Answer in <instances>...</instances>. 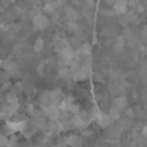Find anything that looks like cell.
Returning <instances> with one entry per match:
<instances>
[{
    "label": "cell",
    "instance_id": "6da1fadb",
    "mask_svg": "<svg viewBox=\"0 0 147 147\" xmlns=\"http://www.w3.org/2000/svg\"><path fill=\"white\" fill-rule=\"evenodd\" d=\"M32 26L36 31H43L45 30L47 27L49 26V18L47 16H43V14H38L34 17L32 20Z\"/></svg>",
    "mask_w": 147,
    "mask_h": 147
},
{
    "label": "cell",
    "instance_id": "7a4b0ae2",
    "mask_svg": "<svg viewBox=\"0 0 147 147\" xmlns=\"http://www.w3.org/2000/svg\"><path fill=\"white\" fill-rule=\"evenodd\" d=\"M112 107H114L115 110H117V111H125V110L128 109V99L125 96H119L116 97V98L114 99V102H112Z\"/></svg>",
    "mask_w": 147,
    "mask_h": 147
},
{
    "label": "cell",
    "instance_id": "3957f363",
    "mask_svg": "<svg viewBox=\"0 0 147 147\" xmlns=\"http://www.w3.org/2000/svg\"><path fill=\"white\" fill-rule=\"evenodd\" d=\"M127 5H128L127 0H115V3H114L115 13H117V14H125L127 13Z\"/></svg>",
    "mask_w": 147,
    "mask_h": 147
},
{
    "label": "cell",
    "instance_id": "277c9868",
    "mask_svg": "<svg viewBox=\"0 0 147 147\" xmlns=\"http://www.w3.org/2000/svg\"><path fill=\"white\" fill-rule=\"evenodd\" d=\"M40 103H41V106H43L44 109L53 106L54 99L52 98V96H51V93H49V92H44V93L40 96Z\"/></svg>",
    "mask_w": 147,
    "mask_h": 147
},
{
    "label": "cell",
    "instance_id": "5b68a950",
    "mask_svg": "<svg viewBox=\"0 0 147 147\" xmlns=\"http://www.w3.org/2000/svg\"><path fill=\"white\" fill-rule=\"evenodd\" d=\"M45 110V115H48V117H51V120H57L59 119V111H58V107H56L53 105V106L51 107H47Z\"/></svg>",
    "mask_w": 147,
    "mask_h": 147
},
{
    "label": "cell",
    "instance_id": "8992f818",
    "mask_svg": "<svg viewBox=\"0 0 147 147\" xmlns=\"http://www.w3.org/2000/svg\"><path fill=\"white\" fill-rule=\"evenodd\" d=\"M97 120H98L99 127H102V128L110 127V125H111V123H112V119L110 117L109 114H101V115H99V117H98Z\"/></svg>",
    "mask_w": 147,
    "mask_h": 147
},
{
    "label": "cell",
    "instance_id": "52a82bcc",
    "mask_svg": "<svg viewBox=\"0 0 147 147\" xmlns=\"http://www.w3.org/2000/svg\"><path fill=\"white\" fill-rule=\"evenodd\" d=\"M3 69L7 72H16L18 70V63H16L14 61H4L3 62Z\"/></svg>",
    "mask_w": 147,
    "mask_h": 147
},
{
    "label": "cell",
    "instance_id": "ba28073f",
    "mask_svg": "<svg viewBox=\"0 0 147 147\" xmlns=\"http://www.w3.org/2000/svg\"><path fill=\"white\" fill-rule=\"evenodd\" d=\"M59 54H61V59H65V61H67V62H69L70 59L75 56L74 51L70 48V47H65V48L61 51V53H59Z\"/></svg>",
    "mask_w": 147,
    "mask_h": 147
},
{
    "label": "cell",
    "instance_id": "9c48e42d",
    "mask_svg": "<svg viewBox=\"0 0 147 147\" xmlns=\"http://www.w3.org/2000/svg\"><path fill=\"white\" fill-rule=\"evenodd\" d=\"M58 75H59V78L63 79V80H70V79L74 76V72H72V70L65 67V69H59Z\"/></svg>",
    "mask_w": 147,
    "mask_h": 147
},
{
    "label": "cell",
    "instance_id": "30bf717a",
    "mask_svg": "<svg viewBox=\"0 0 147 147\" xmlns=\"http://www.w3.org/2000/svg\"><path fill=\"white\" fill-rule=\"evenodd\" d=\"M67 145L71 147H79L81 145V138L79 136H70L67 138Z\"/></svg>",
    "mask_w": 147,
    "mask_h": 147
},
{
    "label": "cell",
    "instance_id": "8fae6325",
    "mask_svg": "<svg viewBox=\"0 0 147 147\" xmlns=\"http://www.w3.org/2000/svg\"><path fill=\"white\" fill-rule=\"evenodd\" d=\"M7 102H8L9 105L18 103V96H17V92H16V90L8 92V93H7Z\"/></svg>",
    "mask_w": 147,
    "mask_h": 147
},
{
    "label": "cell",
    "instance_id": "7c38bea8",
    "mask_svg": "<svg viewBox=\"0 0 147 147\" xmlns=\"http://www.w3.org/2000/svg\"><path fill=\"white\" fill-rule=\"evenodd\" d=\"M125 44H127V39L124 38V36H117L116 40H115V49L116 51H120V49H123L125 47Z\"/></svg>",
    "mask_w": 147,
    "mask_h": 147
},
{
    "label": "cell",
    "instance_id": "4fadbf2b",
    "mask_svg": "<svg viewBox=\"0 0 147 147\" xmlns=\"http://www.w3.org/2000/svg\"><path fill=\"white\" fill-rule=\"evenodd\" d=\"M71 125H72V127H75V128H79V129H84V128H85L86 125H88V123L83 121L81 119H79V117L76 116V117H74Z\"/></svg>",
    "mask_w": 147,
    "mask_h": 147
},
{
    "label": "cell",
    "instance_id": "5bb4252c",
    "mask_svg": "<svg viewBox=\"0 0 147 147\" xmlns=\"http://www.w3.org/2000/svg\"><path fill=\"white\" fill-rule=\"evenodd\" d=\"M57 7H58V4H57L56 1H47L44 9H45V12H48V13H54L57 9Z\"/></svg>",
    "mask_w": 147,
    "mask_h": 147
},
{
    "label": "cell",
    "instance_id": "9a60e30c",
    "mask_svg": "<svg viewBox=\"0 0 147 147\" xmlns=\"http://www.w3.org/2000/svg\"><path fill=\"white\" fill-rule=\"evenodd\" d=\"M44 49V40L41 38H39V39H36L35 40V43H34V51L35 52H41Z\"/></svg>",
    "mask_w": 147,
    "mask_h": 147
},
{
    "label": "cell",
    "instance_id": "2e32d148",
    "mask_svg": "<svg viewBox=\"0 0 147 147\" xmlns=\"http://www.w3.org/2000/svg\"><path fill=\"white\" fill-rule=\"evenodd\" d=\"M123 36H124L127 40H130V39L134 38V31H133V28L130 27H125L124 28V34H123Z\"/></svg>",
    "mask_w": 147,
    "mask_h": 147
},
{
    "label": "cell",
    "instance_id": "e0dca14e",
    "mask_svg": "<svg viewBox=\"0 0 147 147\" xmlns=\"http://www.w3.org/2000/svg\"><path fill=\"white\" fill-rule=\"evenodd\" d=\"M66 111L69 112V114H78L80 110H79V106L78 105H74V103H67V109Z\"/></svg>",
    "mask_w": 147,
    "mask_h": 147
},
{
    "label": "cell",
    "instance_id": "ac0fdd59",
    "mask_svg": "<svg viewBox=\"0 0 147 147\" xmlns=\"http://www.w3.org/2000/svg\"><path fill=\"white\" fill-rule=\"evenodd\" d=\"M119 22H120V25H123L124 27H128V25L130 23V21H129V18H128L127 13H125V14H120V17H119Z\"/></svg>",
    "mask_w": 147,
    "mask_h": 147
},
{
    "label": "cell",
    "instance_id": "d6986e66",
    "mask_svg": "<svg viewBox=\"0 0 147 147\" xmlns=\"http://www.w3.org/2000/svg\"><path fill=\"white\" fill-rule=\"evenodd\" d=\"M66 16H67V18H69L71 22H74V21H76V18H78V13L75 12L74 9H67V13H66Z\"/></svg>",
    "mask_w": 147,
    "mask_h": 147
},
{
    "label": "cell",
    "instance_id": "ffe728a7",
    "mask_svg": "<svg viewBox=\"0 0 147 147\" xmlns=\"http://www.w3.org/2000/svg\"><path fill=\"white\" fill-rule=\"evenodd\" d=\"M76 116H78L79 119H81L83 121L88 123V120H89V117H90V115H89L86 111H79L78 114H76Z\"/></svg>",
    "mask_w": 147,
    "mask_h": 147
},
{
    "label": "cell",
    "instance_id": "44dd1931",
    "mask_svg": "<svg viewBox=\"0 0 147 147\" xmlns=\"http://www.w3.org/2000/svg\"><path fill=\"white\" fill-rule=\"evenodd\" d=\"M47 61H41L40 63L38 65V69H36V71L38 74H40V75H44V72H45V69H47Z\"/></svg>",
    "mask_w": 147,
    "mask_h": 147
},
{
    "label": "cell",
    "instance_id": "7402d4cb",
    "mask_svg": "<svg viewBox=\"0 0 147 147\" xmlns=\"http://www.w3.org/2000/svg\"><path fill=\"white\" fill-rule=\"evenodd\" d=\"M109 115H110V117H111V119H112V121H115V120H117V119H119V111H117V110H115L114 107H112V109L110 110Z\"/></svg>",
    "mask_w": 147,
    "mask_h": 147
},
{
    "label": "cell",
    "instance_id": "603a6c76",
    "mask_svg": "<svg viewBox=\"0 0 147 147\" xmlns=\"http://www.w3.org/2000/svg\"><path fill=\"white\" fill-rule=\"evenodd\" d=\"M127 16H128V18H129V21L132 23H134V25H137V23H138V17L136 16V13L129 12V13H127Z\"/></svg>",
    "mask_w": 147,
    "mask_h": 147
},
{
    "label": "cell",
    "instance_id": "cb8c5ba5",
    "mask_svg": "<svg viewBox=\"0 0 147 147\" xmlns=\"http://www.w3.org/2000/svg\"><path fill=\"white\" fill-rule=\"evenodd\" d=\"M49 93H51L52 98H53L54 101H56V99L58 98L59 96H61V89H54V90H51V92H49Z\"/></svg>",
    "mask_w": 147,
    "mask_h": 147
},
{
    "label": "cell",
    "instance_id": "d4e9b609",
    "mask_svg": "<svg viewBox=\"0 0 147 147\" xmlns=\"http://www.w3.org/2000/svg\"><path fill=\"white\" fill-rule=\"evenodd\" d=\"M8 143H9V141H8V138L5 137L4 134H0V146H1V147H4V146H7Z\"/></svg>",
    "mask_w": 147,
    "mask_h": 147
},
{
    "label": "cell",
    "instance_id": "484cf974",
    "mask_svg": "<svg viewBox=\"0 0 147 147\" xmlns=\"http://www.w3.org/2000/svg\"><path fill=\"white\" fill-rule=\"evenodd\" d=\"M10 89H12V85H10V83H8V81H5L4 84H3V86H1V92H9Z\"/></svg>",
    "mask_w": 147,
    "mask_h": 147
},
{
    "label": "cell",
    "instance_id": "4316f807",
    "mask_svg": "<svg viewBox=\"0 0 147 147\" xmlns=\"http://www.w3.org/2000/svg\"><path fill=\"white\" fill-rule=\"evenodd\" d=\"M125 115H127V117H133L134 116V110L130 109V107L129 109H127L125 110Z\"/></svg>",
    "mask_w": 147,
    "mask_h": 147
},
{
    "label": "cell",
    "instance_id": "83f0119b",
    "mask_svg": "<svg viewBox=\"0 0 147 147\" xmlns=\"http://www.w3.org/2000/svg\"><path fill=\"white\" fill-rule=\"evenodd\" d=\"M81 133H83L84 136H86V137H89V136H92V130H89V129H85V128H84V129L81 130Z\"/></svg>",
    "mask_w": 147,
    "mask_h": 147
},
{
    "label": "cell",
    "instance_id": "f1b7e54d",
    "mask_svg": "<svg viewBox=\"0 0 147 147\" xmlns=\"http://www.w3.org/2000/svg\"><path fill=\"white\" fill-rule=\"evenodd\" d=\"M136 10H137V12H143V7L140 4V3H138V4H136Z\"/></svg>",
    "mask_w": 147,
    "mask_h": 147
},
{
    "label": "cell",
    "instance_id": "f546056e",
    "mask_svg": "<svg viewBox=\"0 0 147 147\" xmlns=\"http://www.w3.org/2000/svg\"><path fill=\"white\" fill-rule=\"evenodd\" d=\"M14 89H16V90H21V89H22V84H21V83H17V85L14 86Z\"/></svg>",
    "mask_w": 147,
    "mask_h": 147
},
{
    "label": "cell",
    "instance_id": "4dcf8cb0",
    "mask_svg": "<svg viewBox=\"0 0 147 147\" xmlns=\"http://www.w3.org/2000/svg\"><path fill=\"white\" fill-rule=\"evenodd\" d=\"M142 134L145 136V137H147V125H146L145 128H143V130H142Z\"/></svg>",
    "mask_w": 147,
    "mask_h": 147
},
{
    "label": "cell",
    "instance_id": "1f68e13d",
    "mask_svg": "<svg viewBox=\"0 0 147 147\" xmlns=\"http://www.w3.org/2000/svg\"><path fill=\"white\" fill-rule=\"evenodd\" d=\"M9 1H10V3H14V1H16V0H9Z\"/></svg>",
    "mask_w": 147,
    "mask_h": 147
},
{
    "label": "cell",
    "instance_id": "d6a6232c",
    "mask_svg": "<svg viewBox=\"0 0 147 147\" xmlns=\"http://www.w3.org/2000/svg\"><path fill=\"white\" fill-rule=\"evenodd\" d=\"M127 1H133V0H127Z\"/></svg>",
    "mask_w": 147,
    "mask_h": 147
},
{
    "label": "cell",
    "instance_id": "836d02e7",
    "mask_svg": "<svg viewBox=\"0 0 147 147\" xmlns=\"http://www.w3.org/2000/svg\"><path fill=\"white\" fill-rule=\"evenodd\" d=\"M52 147H58V146H52Z\"/></svg>",
    "mask_w": 147,
    "mask_h": 147
},
{
    "label": "cell",
    "instance_id": "e575fe53",
    "mask_svg": "<svg viewBox=\"0 0 147 147\" xmlns=\"http://www.w3.org/2000/svg\"><path fill=\"white\" fill-rule=\"evenodd\" d=\"M0 93H1V90H0ZM0 97H1V94H0Z\"/></svg>",
    "mask_w": 147,
    "mask_h": 147
}]
</instances>
